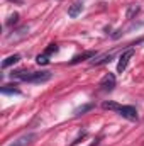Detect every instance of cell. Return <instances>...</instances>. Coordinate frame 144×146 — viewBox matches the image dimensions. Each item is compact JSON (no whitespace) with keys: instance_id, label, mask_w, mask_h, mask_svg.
Returning <instances> with one entry per match:
<instances>
[{"instance_id":"6da1fadb","label":"cell","mask_w":144,"mask_h":146,"mask_svg":"<svg viewBox=\"0 0 144 146\" xmlns=\"http://www.w3.org/2000/svg\"><path fill=\"white\" fill-rule=\"evenodd\" d=\"M12 78H20L24 82H31V83H42V82H48L51 78V73L49 72H12L10 73Z\"/></svg>"},{"instance_id":"7a4b0ae2","label":"cell","mask_w":144,"mask_h":146,"mask_svg":"<svg viewBox=\"0 0 144 146\" xmlns=\"http://www.w3.org/2000/svg\"><path fill=\"white\" fill-rule=\"evenodd\" d=\"M132 54H134V49H132V48L126 49V51L120 54V58H119V63H117V72H119V73H122L126 68H127V63H129V60L132 58Z\"/></svg>"},{"instance_id":"3957f363","label":"cell","mask_w":144,"mask_h":146,"mask_svg":"<svg viewBox=\"0 0 144 146\" xmlns=\"http://www.w3.org/2000/svg\"><path fill=\"white\" fill-rule=\"evenodd\" d=\"M100 88L104 92H112L115 88V75L114 73H107L104 75V78L100 80Z\"/></svg>"},{"instance_id":"277c9868","label":"cell","mask_w":144,"mask_h":146,"mask_svg":"<svg viewBox=\"0 0 144 146\" xmlns=\"http://www.w3.org/2000/svg\"><path fill=\"white\" fill-rule=\"evenodd\" d=\"M122 117H126V119H129V121H137V110L134 109L132 106H120L119 110H117Z\"/></svg>"},{"instance_id":"5b68a950","label":"cell","mask_w":144,"mask_h":146,"mask_svg":"<svg viewBox=\"0 0 144 146\" xmlns=\"http://www.w3.org/2000/svg\"><path fill=\"white\" fill-rule=\"evenodd\" d=\"M34 139H36V134L34 133H27V134H22L20 138H17L15 141H12L9 146H29Z\"/></svg>"},{"instance_id":"8992f818","label":"cell","mask_w":144,"mask_h":146,"mask_svg":"<svg viewBox=\"0 0 144 146\" xmlns=\"http://www.w3.org/2000/svg\"><path fill=\"white\" fill-rule=\"evenodd\" d=\"M27 34H29V27H27V26H24V27L17 29L14 34H9V36H7V41H19V39L26 37Z\"/></svg>"},{"instance_id":"52a82bcc","label":"cell","mask_w":144,"mask_h":146,"mask_svg":"<svg viewBox=\"0 0 144 146\" xmlns=\"http://www.w3.org/2000/svg\"><path fill=\"white\" fill-rule=\"evenodd\" d=\"M81 10H83V3L75 2L71 7L68 9V15H70V17H76V15H80V14H81Z\"/></svg>"},{"instance_id":"ba28073f","label":"cell","mask_w":144,"mask_h":146,"mask_svg":"<svg viewBox=\"0 0 144 146\" xmlns=\"http://www.w3.org/2000/svg\"><path fill=\"white\" fill-rule=\"evenodd\" d=\"M97 53L95 51H87V53H83V54H80V56H75L71 60V65H76V63H80V61H85V60H88V58H93Z\"/></svg>"},{"instance_id":"9c48e42d","label":"cell","mask_w":144,"mask_h":146,"mask_svg":"<svg viewBox=\"0 0 144 146\" xmlns=\"http://www.w3.org/2000/svg\"><path fill=\"white\" fill-rule=\"evenodd\" d=\"M20 60V56L19 54H12V56H9V58H5L3 61H2V68H7V66H10V65H14V63H17Z\"/></svg>"},{"instance_id":"30bf717a","label":"cell","mask_w":144,"mask_h":146,"mask_svg":"<svg viewBox=\"0 0 144 146\" xmlns=\"http://www.w3.org/2000/svg\"><path fill=\"white\" fill-rule=\"evenodd\" d=\"M112 58H114V54L110 53V54H105V56H102V58H98V60H92V65H93V66L104 65V63H108V61H112Z\"/></svg>"},{"instance_id":"8fae6325","label":"cell","mask_w":144,"mask_h":146,"mask_svg":"<svg viewBox=\"0 0 144 146\" xmlns=\"http://www.w3.org/2000/svg\"><path fill=\"white\" fill-rule=\"evenodd\" d=\"M137 12H139V5H137V3H132V5H129V9H127V14H126V15H127V19H132Z\"/></svg>"},{"instance_id":"7c38bea8","label":"cell","mask_w":144,"mask_h":146,"mask_svg":"<svg viewBox=\"0 0 144 146\" xmlns=\"http://www.w3.org/2000/svg\"><path fill=\"white\" fill-rule=\"evenodd\" d=\"M93 109V104H87V106H81V107H78V109L75 110V115H81V114H85V112H88V110Z\"/></svg>"},{"instance_id":"4fadbf2b","label":"cell","mask_w":144,"mask_h":146,"mask_svg":"<svg viewBox=\"0 0 144 146\" xmlns=\"http://www.w3.org/2000/svg\"><path fill=\"white\" fill-rule=\"evenodd\" d=\"M102 107H104V109H108V110H115V112H117L120 106H119L117 102H112V100H108V102H104V104H102Z\"/></svg>"},{"instance_id":"5bb4252c","label":"cell","mask_w":144,"mask_h":146,"mask_svg":"<svg viewBox=\"0 0 144 146\" xmlns=\"http://www.w3.org/2000/svg\"><path fill=\"white\" fill-rule=\"evenodd\" d=\"M15 85H3L2 87V92L3 94H19V88H14Z\"/></svg>"},{"instance_id":"9a60e30c","label":"cell","mask_w":144,"mask_h":146,"mask_svg":"<svg viewBox=\"0 0 144 146\" xmlns=\"http://www.w3.org/2000/svg\"><path fill=\"white\" fill-rule=\"evenodd\" d=\"M36 61L39 63V65H48V63H49V60H48V54H46V53H44V54H39V56L36 58Z\"/></svg>"},{"instance_id":"2e32d148","label":"cell","mask_w":144,"mask_h":146,"mask_svg":"<svg viewBox=\"0 0 144 146\" xmlns=\"http://www.w3.org/2000/svg\"><path fill=\"white\" fill-rule=\"evenodd\" d=\"M56 51H58V44H49V46L46 48V51H44V53L49 56V54H53V53H56Z\"/></svg>"},{"instance_id":"e0dca14e","label":"cell","mask_w":144,"mask_h":146,"mask_svg":"<svg viewBox=\"0 0 144 146\" xmlns=\"http://www.w3.org/2000/svg\"><path fill=\"white\" fill-rule=\"evenodd\" d=\"M17 19H19V14H15V12H14V14L9 17V21H7V26H12V24H15V22H17Z\"/></svg>"},{"instance_id":"ac0fdd59","label":"cell","mask_w":144,"mask_h":146,"mask_svg":"<svg viewBox=\"0 0 144 146\" xmlns=\"http://www.w3.org/2000/svg\"><path fill=\"white\" fill-rule=\"evenodd\" d=\"M92 146H98V141H95V143H93Z\"/></svg>"}]
</instances>
